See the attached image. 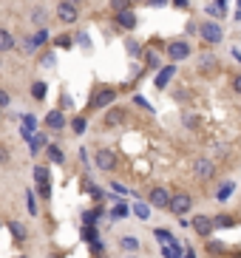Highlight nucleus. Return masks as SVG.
<instances>
[{
    "label": "nucleus",
    "mask_w": 241,
    "mask_h": 258,
    "mask_svg": "<svg viewBox=\"0 0 241 258\" xmlns=\"http://www.w3.org/2000/svg\"><path fill=\"white\" fill-rule=\"evenodd\" d=\"M199 34H202V37H205V43H218V40H221V37H224V32H221V26H218V23H213V20H207V23H202V26H199Z\"/></svg>",
    "instance_id": "f257e3e1"
},
{
    "label": "nucleus",
    "mask_w": 241,
    "mask_h": 258,
    "mask_svg": "<svg viewBox=\"0 0 241 258\" xmlns=\"http://www.w3.org/2000/svg\"><path fill=\"white\" fill-rule=\"evenodd\" d=\"M171 193H168V187H162V184H156L153 190H150V204L153 207H159V210H171Z\"/></svg>",
    "instance_id": "f03ea898"
},
{
    "label": "nucleus",
    "mask_w": 241,
    "mask_h": 258,
    "mask_svg": "<svg viewBox=\"0 0 241 258\" xmlns=\"http://www.w3.org/2000/svg\"><path fill=\"white\" fill-rule=\"evenodd\" d=\"M168 57H171V63L187 60V57H190V45L184 43V40H173V43L168 45Z\"/></svg>",
    "instance_id": "7ed1b4c3"
},
{
    "label": "nucleus",
    "mask_w": 241,
    "mask_h": 258,
    "mask_svg": "<svg viewBox=\"0 0 241 258\" xmlns=\"http://www.w3.org/2000/svg\"><path fill=\"white\" fill-rule=\"evenodd\" d=\"M190 207H193V199L187 193H176L171 199V213H176V216H184Z\"/></svg>",
    "instance_id": "20e7f679"
},
{
    "label": "nucleus",
    "mask_w": 241,
    "mask_h": 258,
    "mask_svg": "<svg viewBox=\"0 0 241 258\" xmlns=\"http://www.w3.org/2000/svg\"><path fill=\"white\" fill-rule=\"evenodd\" d=\"M57 17H60L63 23H74L77 17H80V11H77V3H69V0L57 3Z\"/></svg>",
    "instance_id": "39448f33"
},
{
    "label": "nucleus",
    "mask_w": 241,
    "mask_h": 258,
    "mask_svg": "<svg viewBox=\"0 0 241 258\" xmlns=\"http://www.w3.org/2000/svg\"><path fill=\"white\" fill-rule=\"evenodd\" d=\"M193 230L199 233V236L210 238V233L216 230V224H213V219H210V216H193Z\"/></svg>",
    "instance_id": "423d86ee"
},
{
    "label": "nucleus",
    "mask_w": 241,
    "mask_h": 258,
    "mask_svg": "<svg viewBox=\"0 0 241 258\" xmlns=\"http://www.w3.org/2000/svg\"><path fill=\"white\" fill-rule=\"evenodd\" d=\"M114 88H97L91 97V108H103V105H108V102H114Z\"/></svg>",
    "instance_id": "0eeeda50"
},
{
    "label": "nucleus",
    "mask_w": 241,
    "mask_h": 258,
    "mask_svg": "<svg viewBox=\"0 0 241 258\" xmlns=\"http://www.w3.org/2000/svg\"><path fill=\"white\" fill-rule=\"evenodd\" d=\"M94 162H97V168L100 170H114L116 168V156L111 153V150H97Z\"/></svg>",
    "instance_id": "6e6552de"
},
{
    "label": "nucleus",
    "mask_w": 241,
    "mask_h": 258,
    "mask_svg": "<svg viewBox=\"0 0 241 258\" xmlns=\"http://www.w3.org/2000/svg\"><path fill=\"white\" fill-rule=\"evenodd\" d=\"M34 179H37V187H40V193H43V196H51V187H48V170L43 168V165H37L34 168Z\"/></svg>",
    "instance_id": "1a4fd4ad"
},
{
    "label": "nucleus",
    "mask_w": 241,
    "mask_h": 258,
    "mask_svg": "<svg viewBox=\"0 0 241 258\" xmlns=\"http://www.w3.org/2000/svg\"><path fill=\"white\" fill-rule=\"evenodd\" d=\"M173 74H176V66H173V63H171V66H162L159 74H156V79H153V82H156V88H165V85L173 79Z\"/></svg>",
    "instance_id": "9d476101"
},
{
    "label": "nucleus",
    "mask_w": 241,
    "mask_h": 258,
    "mask_svg": "<svg viewBox=\"0 0 241 258\" xmlns=\"http://www.w3.org/2000/svg\"><path fill=\"white\" fill-rule=\"evenodd\" d=\"M213 173H216V165H213L210 159H199V162H196V176H199V179H210Z\"/></svg>",
    "instance_id": "9b49d317"
},
{
    "label": "nucleus",
    "mask_w": 241,
    "mask_h": 258,
    "mask_svg": "<svg viewBox=\"0 0 241 258\" xmlns=\"http://www.w3.org/2000/svg\"><path fill=\"white\" fill-rule=\"evenodd\" d=\"M46 125L51 128V131H60V128H66V116H63V111H57V108H54V111L46 116Z\"/></svg>",
    "instance_id": "f8f14e48"
},
{
    "label": "nucleus",
    "mask_w": 241,
    "mask_h": 258,
    "mask_svg": "<svg viewBox=\"0 0 241 258\" xmlns=\"http://www.w3.org/2000/svg\"><path fill=\"white\" fill-rule=\"evenodd\" d=\"M116 23L122 26V29H137V17H134V11H116Z\"/></svg>",
    "instance_id": "ddd939ff"
},
{
    "label": "nucleus",
    "mask_w": 241,
    "mask_h": 258,
    "mask_svg": "<svg viewBox=\"0 0 241 258\" xmlns=\"http://www.w3.org/2000/svg\"><path fill=\"white\" fill-rule=\"evenodd\" d=\"M162 256L165 258H184V253L176 241H171V244H162Z\"/></svg>",
    "instance_id": "4468645a"
},
{
    "label": "nucleus",
    "mask_w": 241,
    "mask_h": 258,
    "mask_svg": "<svg viewBox=\"0 0 241 258\" xmlns=\"http://www.w3.org/2000/svg\"><path fill=\"white\" fill-rule=\"evenodd\" d=\"M122 119H125V111L114 108V111H108V116H105V125H108V128H116V125H122Z\"/></svg>",
    "instance_id": "2eb2a0df"
},
{
    "label": "nucleus",
    "mask_w": 241,
    "mask_h": 258,
    "mask_svg": "<svg viewBox=\"0 0 241 258\" xmlns=\"http://www.w3.org/2000/svg\"><path fill=\"white\" fill-rule=\"evenodd\" d=\"M14 45H17V43H14L12 34L6 32V29H0V54H3V51H12Z\"/></svg>",
    "instance_id": "dca6fc26"
},
{
    "label": "nucleus",
    "mask_w": 241,
    "mask_h": 258,
    "mask_svg": "<svg viewBox=\"0 0 241 258\" xmlns=\"http://www.w3.org/2000/svg\"><path fill=\"white\" fill-rule=\"evenodd\" d=\"M9 230H12V236L17 238V241H26V236H29L23 221H12V224H9Z\"/></svg>",
    "instance_id": "f3484780"
},
{
    "label": "nucleus",
    "mask_w": 241,
    "mask_h": 258,
    "mask_svg": "<svg viewBox=\"0 0 241 258\" xmlns=\"http://www.w3.org/2000/svg\"><path fill=\"white\" fill-rule=\"evenodd\" d=\"M43 145H48V136H46V134H37V136H32V142H29V150H32V153H37V150H40Z\"/></svg>",
    "instance_id": "a211bd4d"
},
{
    "label": "nucleus",
    "mask_w": 241,
    "mask_h": 258,
    "mask_svg": "<svg viewBox=\"0 0 241 258\" xmlns=\"http://www.w3.org/2000/svg\"><path fill=\"white\" fill-rule=\"evenodd\" d=\"M236 190V184H233V182H224V184H221V187H218V193H216V199L218 202H224V199H227L230 193Z\"/></svg>",
    "instance_id": "6ab92c4d"
},
{
    "label": "nucleus",
    "mask_w": 241,
    "mask_h": 258,
    "mask_svg": "<svg viewBox=\"0 0 241 258\" xmlns=\"http://www.w3.org/2000/svg\"><path fill=\"white\" fill-rule=\"evenodd\" d=\"M37 45H40V43H37L34 37H26V40H23V48H20V51H23V54H34Z\"/></svg>",
    "instance_id": "aec40b11"
},
{
    "label": "nucleus",
    "mask_w": 241,
    "mask_h": 258,
    "mask_svg": "<svg viewBox=\"0 0 241 258\" xmlns=\"http://www.w3.org/2000/svg\"><path fill=\"white\" fill-rule=\"evenodd\" d=\"M48 159H51V162H57V165H60V162H63L66 156H63V150H60L57 145H48Z\"/></svg>",
    "instance_id": "412c9836"
},
{
    "label": "nucleus",
    "mask_w": 241,
    "mask_h": 258,
    "mask_svg": "<svg viewBox=\"0 0 241 258\" xmlns=\"http://www.w3.org/2000/svg\"><path fill=\"white\" fill-rule=\"evenodd\" d=\"M32 94H34V100H46V82H34Z\"/></svg>",
    "instance_id": "4be33fe9"
},
{
    "label": "nucleus",
    "mask_w": 241,
    "mask_h": 258,
    "mask_svg": "<svg viewBox=\"0 0 241 258\" xmlns=\"http://www.w3.org/2000/svg\"><path fill=\"white\" fill-rule=\"evenodd\" d=\"M156 238H159L162 244H171V241H176V238H173L171 233H168V230H165V227H159V230H156Z\"/></svg>",
    "instance_id": "5701e85b"
},
{
    "label": "nucleus",
    "mask_w": 241,
    "mask_h": 258,
    "mask_svg": "<svg viewBox=\"0 0 241 258\" xmlns=\"http://www.w3.org/2000/svg\"><path fill=\"white\" fill-rule=\"evenodd\" d=\"M82 238H85V241H94V238H97V227L85 224V227H82Z\"/></svg>",
    "instance_id": "b1692460"
},
{
    "label": "nucleus",
    "mask_w": 241,
    "mask_h": 258,
    "mask_svg": "<svg viewBox=\"0 0 241 258\" xmlns=\"http://www.w3.org/2000/svg\"><path fill=\"white\" fill-rule=\"evenodd\" d=\"M119 244H122V250H131V253H134V250H139V241H137V238H131V236L122 238Z\"/></svg>",
    "instance_id": "393cba45"
},
{
    "label": "nucleus",
    "mask_w": 241,
    "mask_h": 258,
    "mask_svg": "<svg viewBox=\"0 0 241 258\" xmlns=\"http://www.w3.org/2000/svg\"><path fill=\"white\" fill-rule=\"evenodd\" d=\"M26 202H29V207H26V210H29L32 216H37V202H34V193H32V190L26 193Z\"/></svg>",
    "instance_id": "a878e982"
},
{
    "label": "nucleus",
    "mask_w": 241,
    "mask_h": 258,
    "mask_svg": "<svg viewBox=\"0 0 241 258\" xmlns=\"http://www.w3.org/2000/svg\"><path fill=\"white\" fill-rule=\"evenodd\" d=\"M134 213H137L139 219H148V216H150V207H148V204H134Z\"/></svg>",
    "instance_id": "bb28decb"
},
{
    "label": "nucleus",
    "mask_w": 241,
    "mask_h": 258,
    "mask_svg": "<svg viewBox=\"0 0 241 258\" xmlns=\"http://www.w3.org/2000/svg\"><path fill=\"white\" fill-rule=\"evenodd\" d=\"M85 116H77V119H74V122H71V128H74V134H82V131H85Z\"/></svg>",
    "instance_id": "cd10ccee"
},
{
    "label": "nucleus",
    "mask_w": 241,
    "mask_h": 258,
    "mask_svg": "<svg viewBox=\"0 0 241 258\" xmlns=\"http://www.w3.org/2000/svg\"><path fill=\"white\" fill-rule=\"evenodd\" d=\"M20 119H23V128H29V131H34V128H37V119L32 116V113H23Z\"/></svg>",
    "instance_id": "c85d7f7f"
},
{
    "label": "nucleus",
    "mask_w": 241,
    "mask_h": 258,
    "mask_svg": "<svg viewBox=\"0 0 241 258\" xmlns=\"http://www.w3.org/2000/svg\"><path fill=\"white\" fill-rule=\"evenodd\" d=\"M213 224H216V227H233V219H230V216H216Z\"/></svg>",
    "instance_id": "c756f323"
},
{
    "label": "nucleus",
    "mask_w": 241,
    "mask_h": 258,
    "mask_svg": "<svg viewBox=\"0 0 241 258\" xmlns=\"http://www.w3.org/2000/svg\"><path fill=\"white\" fill-rule=\"evenodd\" d=\"M111 6H114L116 11H128L131 9V0H111Z\"/></svg>",
    "instance_id": "7c9ffc66"
},
{
    "label": "nucleus",
    "mask_w": 241,
    "mask_h": 258,
    "mask_svg": "<svg viewBox=\"0 0 241 258\" xmlns=\"http://www.w3.org/2000/svg\"><path fill=\"white\" fill-rule=\"evenodd\" d=\"M91 253H94V256H103V253H105V244L100 241V238H94V241H91Z\"/></svg>",
    "instance_id": "2f4dec72"
},
{
    "label": "nucleus",
    "mask_w": 241,
    "mask_h": 258,
    "mask_svg": "<svg viewBox=\"0 0 241 258\" xmlns=\"http://www.w3.org/2000/svg\"><path fill=\"white\" fill-rule=\"evenodd\" d=\"M207 11L216 14V17H221V14H224V6H221V3H213V6H207Z\"/></svg>",
    "instance_id": "473e14b6"
},
{
    "label": "nucleus",
    "mask_w": 241,
    "mask_h": 258,
    "mask_svg": "<svg viewBox=\"0 0 241 258\" xmlns=\"http://www.w3.org/2000/svg\"><path fill=\"white\" fill-rule=\"evenodd\" d=\"M122 216H128V204H116V207H114V219H122Z\"/></svg>",
    "instance_id": "72a5a7b5"
},
{
    "label": "nucleus",
    "mask_w": 241,
    "mask_h": 258,
    "mask_svg": "<svg viewBox=\"0 0 241 258\" xmlns=\"http://www.w3.org/2000/svg\"><path fill=\"white\" fill-rule=\"evenodd\" d=\"M207 250H210V253H221L224 244H221V241H207Z\"/></svg>",
    "instance_id": "f704fd0d"
},
{
    "label": "nucleus",
    "mask_w": 241,
    "mask_h": 258,
    "mask_svg": "<svg viewBox=\"0 0 241 258\" xmlns=\"http://www.w3.org/2000/svg\"><path fill=\"white\" fill-rule=\"evenodd\" d=\"M213 66H216L213 57H205V60H202V71H207V68H213Z\"/></svg>",
    "instance_id": "c9c22d12"
},
{
    "label": "nucleus",
    "mask_w": 241,
    "mask_h": 258,
    "mask_svg": "<svg viewBox=\"0 0 241 258\" xmlns=\"http://www.w3.org/2000/svg\"><path fill=\"white\" fill-rule=\"evenodd\" d=\"M97 213H100V210H97ZM97 213H85V216H82V221H85V224H94V219H97Z\"/></svg>",
    "instance_id": "e433bc0d"
},
{
    "label": "nucleus",
    "mask_w": 241,
    "mask_h": 258,
    "mask_svg": "<svg viewBox=\"0 0 241 258\" xmlns=\"http://www.w3.org/2000/svg\"><path fill=\"white\" fill-rule=\"evenodd\" d=\"M6 162H9V150H6V147H0V165H6Z\"/></svg>",
    "instance_id": "4c0bfd02"
},
{
    "label": "nucleus",
    "mask_w": 241,
    "mask_h": 258,
    "mask_svg": "<svg viewBox=\"0 0 241 258\" xmlns=\"http://www.w3.org/2000/svg\"><path fill=\"white\" fill-rule=\"evenodd\" d=\"M148 66L156 68V66H159V57H156V54H148Z\"/></svg>",
    "instance_id": "58836bf2"
},
{
    "label": "nucleus",
    "mask_w": 241,
    "mask_h": 258,
    "mask_svg": "<svg viewBox=\"0 0 241 258\" xmlns=\"http://www.w3.org/2000/svg\"><path fill=\"white\" fill-rule=\"evenodd\" d=\"M128 51H131V57H137L139 54V45L137 43H128Z\"/></svg>",
    "instance_id": "ea45409f"
},
{
    "label": "nucleus",
    "mask_w": 241,
    "mask_h": 258,
    "mask_svg": "<svg viewBox=\"0 0 241 258\" xmlns=\"http://www.w3.org/2000/svg\"><path fill=\"white\" fill-rule=\"evenodd\" d=\"M0 105H9V94L6 91H0Z\"/></svg>",
    "instance_id": "a19ab883"
},
{
    "label": "nucleus",
    "mask_w": 241,
    "mask_h": 258,
    "mask_svg": "<svg viewBox=\"0 0 241 258\" xmlns=\"http://www.w3.org/2000/svg\"><path fill=\"white\" fill-rule=\"evenodd\" d=\"M184 258H196V253H193V247H187V250H184Z\"/></svg>",
    "instance_id": "79ce46f5"
},
{
    "label": "nucleus",
    "mask_w": 241,
    "mask_h": 258,
    "mask_svg": "<svg viewBox=\"0 0 241 258\" xmlns=\"http://www.w3.org/2000/svg\"><path fill=\"white\" fill-rule=\"evenodd\" d=\"M168 0H150V6H165Z\"/></svg>",
    "instance_id": "37998d69"
},
{
    "label": "nucleus",
    "mask_w": 241,
    "mask_h": 258,
    "mask_svg": "<svg viewBox=\"0 0 241 258\" xmlns=\"http://www.w3.org/2000/svg\"><path fill=\"white\" fill-rule=\"evenodd\" d=\"M236 91H239V94H241V74H239V77H236Z\"/></svg>",
    "instance_id": "c03bdc74"
},
{
    "label": "nucleus",
    "mask_w": 241,
    "mask_h": 258,
    "mask_svg": "<svg viewBox=\"0 0 241 258\" xmlns=\"http://www.w3.org/2000/svg\"><path fill=\"white\" fill-rule=\"evenodd\" d=\"M173 6H187V0H173Z\"/></svg>",
    "instance_id": "a18cd8bd"
},
{
    "label": "nucleus",
    "mask_w": 241,
    "mask_h": 258,
    "mask_svg": "<svg viewBox=\"0 0 241 258\" xmlns=\"http://www.w3.org/2000/svg\"><path fill=\"white\" fill-rule=\"evenodd\" d=\"M69 3H80V0H69Z\"/></svg>",
    "instance_id": "49530a36"
},
{
    "label": "nucleus",
    "mask_w": 241,
    "mask_h": 258,
    "mask_svg": "<svg viewBox=\"0 0 241 258\" xmlns=\"http://www.w3.org/2000/svg\"><path fill=\"white\" fill-rule=\"evenodd\" d=\"M239 6H241V0H239Z\"/></svg>",
    "instance_id": "de8ad7c7"
},
{
    "label": "nucleus",
    "mask_w": 241,
    "mask_h": 258,
    "mask_svg": "<svg viewBox=\"0 0 241 258\" xmlns=\"http://www.w3.org/2000/svg\"><path fill=\"white\" fill-rule=\"evenodd\" d=\"M20 258H23V256H20Z\"/></svg>",
    "instance_id": "09e8293b"
}]
</instances>
